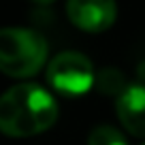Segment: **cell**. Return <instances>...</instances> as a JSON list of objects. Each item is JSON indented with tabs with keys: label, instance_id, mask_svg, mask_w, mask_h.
<instances>
[{
	"label": "cell",
	"instance_id": "1",
	"mask_svg": "<svg viewBox=\"0 0 145 145\" xmlns=\"http://www.w3.org/2000/svg\"><path fill=\"white\" fill-rule=\"evenodd\" d=\"M58 105L45 88L19 83L0 100V128L7 137H32L54 126Z\"/></svg>",
	"mask_w": 145,
	"mask_h": 145
},
{
	"label": "cell",
	"instance_id": "2",
	"mask_svg": "<svg viewBox=\"0 0 145 145\" xmlns=\"http://www.w3.org/2000/svg\"><path fill=\"white\" fill-rule=\"evenodd\" d=\"M47 60V41L30 28L0 32V68L9 77H30Z\"/></svg>",
	"mask_w": 145,
	"mask_h": 145
},
{
	"label": "cell",
	"instance_id": "3",
	"mask_svg": "<svg viewBox=\"0 0 145 145\" xmlns=\"http://www.w3.org/2000/svg\"><path fill=\"white\" fill-rule=\"evenodd\" d=\"M47 81L64 96H81L94 86V66L79 51H62L47 66Z\"/></svg>",
	"mask_w": 145,
	"mask_h": 145
},
{
	"label": "cell",
	"instance_id": "4",
	"mask_svg": "<svg viewBox=\"0 0 145 145\" xmlns=\"http://www.w3.org/2000/svg\"><path fill=\"white\" fill-rule=\"evenodd\" d=\"M66 13L79 30L105 32L113 26L118 17L115 0H68Z\"/></svg>",
	"mask_w": 145,
	"mask_h": 145
},
{
	"label": "cell",
	"instance_id": "5",
	"mask_svg": "<svg viewBox=\"0 0 145 145\" xmlns=\"http://www.w3.org/2000/svg\"><path fill=\"white\" fill-rule=\"evenodd\" d=\"M115 111L130 135L145 137V86H128L120 92Z\"/></svg>",
	"mask_w": 145,
	"mask_h": 145
},
{
	"label": "cell",
	"instance_id": "6",
	"mask_svg": "<svg viewBox=\"0 0 145 145\" xmlns=\"http://www.w3.org/2000/svg\"><path fill=\"white\" fill-rule=\"evenodd\" d=\"M88 145H128L124 135L113 126H96L88 137Z\"/></svg>",
	"mask_w": 145,
	"mask_h": 145
},
{
	"label": "cell",
	"instance_id": "7",
	"mask_svg": "<svg viewBox=\"0 0 145 145\" xmlns=\"http://www.w3.org/2000/svg\"><path fill=\"white\" fill-rule=\"evenodd\" d=\"M34 2H39V5H51V2H56V0H34Z\"/></svg>",
	"mask_w": 145,
	"mask_h": 145
},
{
	"label": "cell",
	"instance_id": "8",
	"mask_svg": "<svg viewBox=\"0 0 145 145\" xmlns=\"http://www.w3.org/2000/svg\"><path fill=\"white\" fill-rule=\"evenodd\" d=\"M143 145H145V143H143Z\"/></svg>",
	"mask_w": 145,
	"mask_h": 145
}]
</instances>
